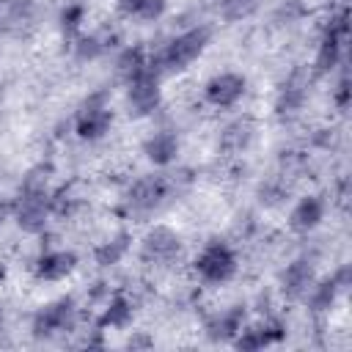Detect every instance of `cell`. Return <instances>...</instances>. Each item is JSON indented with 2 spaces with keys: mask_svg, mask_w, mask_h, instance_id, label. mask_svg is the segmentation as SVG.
I'll use <instances>...</instances> for the list:
<instances>
[{
  "mask_svg": "<svg viewBox=\"0 0 352 352\" xmlns=\"http://www.w3.org/2000/svg\"><path fill=\"white\" fill-rule=\"evenodd\" d=\"M209 44V28H190L184 33H179L173 41L165 44V50L157 55V60L151 63L154 72L165 69V72H179L187 69Z\"/></svg>",
  "mask_w": 352,
  "mask_h": 352,
  "instance_id": "6da1fadb",
  "label": "cell"
},
{
  "mask_svg": "<svg viewBox=\"0 0 352 352\" xmlns=\"http://www.w3.org/2000/svg\"><path fill=\"white\" fill-rule=\"evenodd\" d=\"M195 267L209 283H223L236 272V256L231 253L228 245L212 242L201 250V256L195 258Z\"/></svg>",
  "mask_w": 352,
  "mask_h": 352,
  "instance_id": "7a4b0ae2",
  "label": "cell"
},
{
  "mask_svg": "<svg viewBox=\"0 0 352 352\" xmlns=\"http://www.w3.org/2000/svg\"><path fill=\"white\" fill-rule=\"evenodd\" d=\"M110 121L113 116L104 104V94H94L77 113V135L85 140H96L110 129Z\"/></svg>",
  "mask_w": 352,
  "mask_h": 352,
  "instance_id": "3957f363",
  "label": "cell"
},
{
  "mask_svg": "<svg viewBox=\"0 0 352 352\" xmlns=\"http://www.w3.org/2000/svg\"><path fill=\"white\" fill-rule=\"evenodd\" d=\"M50 217V198L47 192H22L16 204V223L28 234H41Z\"/></svg>",
  "mask_w": 352,
  "mask_h": 352,
  "instance_id": "277c9868",
  "label": "cell"
},
{
  "mask_svg": "<svg viewBox=\"0 0 352 352\" xmlns=\"http://www.w3.org/2000/svg\"><path fill=\"white\" fill-rule=\"evenodd\" d=\"M129 104L140 116L151 113L160 104V77H157V72L151 66L129 80Z\"/></svg>",
  "mask_w": 352,
  "mask_h": 352,
  "instance_id": "5b68a950",
  "label": "cell"
},
{
  "mask_svg": "<svg viewBox=\"0 0 352 352\" xmlns=\"http://www.w3.org/2000/svg\"><path fill=\"white\" fill-rule=\"evenodd\" d=\"M72 319H74V305L72 300H58V302H50L44 305L36 319H33V330L36 336H55L60 330H69L72 327Z\"/></svg>",
  "mask_w": 352,
  "mask_h": 352,
  "instance_id": "8992f818",
  "label": "cell"
},
{
  "mask_svg": "<svg viewBox=\"0 0 352 352\" xmlns=\"http://www.w3.org/2000/svg\"><path fill=\"white\" fill-rule=\"evenodd\" d=\"M206 99L214 104V107H231L234 102H239V96L245 94V77L242 74H234V72H223V74H214L206 88H204Z\"/></svg>",
  "mask_w": 352,
  "mask_h": 352,
  "instance_id": "52a82bcc",
  "label": "cell"
},
{
  "mask_svg": "<svg viewBox=\"0 0 352 352\" xmlns=\"http://www.w3.org/2000/svg\"><path fill=\"white\" fill-rule=\"evenodd\" d=\"M176 250H179V236H176V231H170L165 226L151 228L140 242V256L146 261H168V258H173Z\"/></svg>",
  "mask_w": 352,
  "mask_h": 352,
  "instance_id": "ba28073f",
  "label": "cell"
},
{
  "mask_svg": "<svg viewBox=\"0 0 352 352\" xmlns=\"http://www.w3.org/2000/svg\"><path fill=\"white\" fill-rule=\"evenodd\" d=\"M168 190H170V182H168L165 176H143V179H138V182L132 184V190H129V204H132L135 209H140V212L154 209V206L168 195Z\"/></svg>",
  "mask_w": 352,
  "mask_h": 352,
  "instance_id": "9c48e42d",
  "label": "cell"
},
{
  "mask_svg": "<svg viewBox=\"0 0 352 352\" xmlns=\"http://www.w3.org/2000/svg\"><path fill=\"white\" fill-rule=\"evenodd\" d=\"M77 264V256L69 250H50L36 261V275L44 280H60L66 278Z\"/></svg>",
  "mask_w": 352,
  "mask_h": 352,
  "instance_id": "30bf717a",
  "label": "cell"
},
{
  "mask_svg": "<svg viewBox=\"0 0 352 352\" xmlns=\"http://www.w3.org/2000/svg\"><path fill=\"white\" fill-rule=\"evenodd\" d=\"M311 286H314V267H311V261L300 258V261L286 267V272H283V292L289 297H302V294H308Z\"/></svg>",
  "mask_w": 352,
  "mask_h": 352,
  "instance_id": "8fae6325",
  "label": "cell"
},
{
  "mask_svg": "<svg viewBox=\"0 0 352 352\" xmlns=\"http://www.w3.org/2000/svg\"><path fill=\"white\" fill-rule=\"evenodd\" d=\"M322 214H324L322 198L308 195V198H302V201L294 206V212H292V228H297V231H311V228L319 226Z\"/></svg>",
  "mask_w": 352,
  "mask_h": 352,
  "instance_id": "7c38bea8",
  "label": "cell"
},
{
  "mask_svg": "<svg viewBox=\"0 0 352 352\" xmlns=\"http://www.w3.org/2000/svg\"><path fill=\"white\" fill-rule=\"evenodd\" d=\"M143 151L154 165H168L179 151V140L170 132H157L143 143Z\"/></svg>",
  "mask_w": 352,
  "mask_h": 352,
  "instance_id": "4fadbf2b",
  "label": "cell"
},
{
  "mask_svg": "<svg viewBox=\"0 0 352 352\" xmlns=\"http://www.w3.org/2000/svg\"><path fill=\"white\" fill-rule=\"evenodd\" d=\"M239 324H242V308H234V311H226L220 314L217 319L209 322V336L214 341H228L239 333Z\"/></svg>",
  "mask_w": 352,
  "mask_h": 352,
  "instance_id": "5bb4252c",
  "label": "cell"
},
{
  "mask_svg": "<svg viewBox=\"0 0 352 352\" xmlns=\"http://www.w3.org/2000/svg\"><path fill=\"white\" fill-rule=\"evenodd\" d=\"M346 38H349V36H341V33H330V30L324 33V41H322L319 55H316V66H319L322 72H324V69H333V66L338 63Z\"/></svg>",
  "mask_w": 352,
  "mask_h": 352,
  "instance_id": "9a60e30c",
  "label": "cell"
},
{
  "mask_svg": "<svg viewBox=\"0 0 352 352\" xmlns=\"http://www.w3.org/2000/svg\"><path fill=\"white\" fill-rule=\"evenodd\" d=\"M302 102H305V80H302V74H294L280 91L278 113H294V110H300Z\"/></svg>",
  "mask_w": 352,
  "mask_h": 352,
  "instance_id": "2e32d148",
  "label": "cell"
},
{
  "mask_svg": "<svg viewBox=\"0 0 352 352\" xmlns=\"http://www.w3.org/2000/svg\"><path fill=\"white\" fill-rule=\"evenodd\" d=\"M129 316H132V302H129L124 294H116V297L110 300V305L104 308L99 324H102V327H124V324L129 322Z\"/></svg>",
  "mask_w": 352,
  "mask_h": 352,
  "instance_id": "e0dca14e",
  "label": "cell"
},
{
  "mask_svg": "<svg viewBox=\"0 0 352 352\" xmlns=\"http://www.w3.org/2000/svg\"><path fill=\"white\" fill-rule=\"evenodd\" d=\"M151 63L146 60V55H143V50L140 47H129V50H124L121 52V58H118V74L129 82L132 77H138L140 72H146Z\"/></svg>",
  "mask_w": 352,
  "mask_h": 352,
  "instance_id": "ac0fdd59",
  "label": "cell"
},
{
  "mask_svg": "<svg viewBox=\"0 0 352 352\" xmlns=\"http://www.w3.org/2000/svg\"><path fill=\"white\" fill-rule=\"evenodd\" d=\"M250 135H253V124H250V121H234V124L223 132L220 143H223V148H228V151H242V148L250 143Z\"/></svg>",
  "mask_w": 352,
  "mask_h": 352,
  "instance_id": "d6986e66",
  "label": "cell"
},
{
  "mask_svg": "<svg viewBox=\"0 0 352 352\" xmlns=\"http://www.w3.org/2000/svg\"><path fill=\"white\" fill-rule=\"evenodd\" d=\"M336 292H338V286L333 283V278H327V280H322V283L311 286V305H314L316 311L330 308V305H333V300H336Z\"/></svg>",
  "mask_w": 352,
  "mask_h": 352,
  "instance_id": "ffe728a7",
  "label": "cell"
},
{
  "mask_svg": "<svg viewBox=\"0 0 352 352\" xmlns=\"http://www.w3.org/2000/svg\"><path fill=\"white\" fill-rule=\"evenodd\" d=\"M256 3L258 0H220L217 3V8H220V14L226 16V19H245L253 8H256Z\"/></svg>",
  "mask_w": 352,
  "mask_h": 352,
  "instance_id": "44dd1931",
  "label": "cell"
},
{
  "mask_svg": "<svg viewBox=\"0 0 352 352\" xmlns=\"http://www.w3.org/2000/svg\"><path fill=\"white\" fill-rule=\"evenodd\" d=\"M124 250H126L124 239H116V242H104V245L96 250V261H99L102 267H110V264H116V261L124 256Z\"/></svg>",
  "mask_w": 352,
  "mask_h": 352,
  "instance_id": "7402d4cb",
  "label": "cell"
},
{
  "mask_svg": "<svg viewBox=\"0 0 352 352\" xmlns=\"http://www.w3.org/2000/svg\"><path fill=\"white\" fill-rule=\"evenodd\" d=\"M82 16H85V8H82L80 3H72V6H66V8H63V14H60L63 30H66V33H74V30H80V25H82Z\"/></svg>",
  "mask_w": 352,
  "mask_h": 352,
  "instance_id": "603a6c76",
  "label": "cell"
},
{
  "mask_svg": "<svg viewBox=\"0 0 352 352\" xmlns=\"http://www.w3.org/2000/svg\"><path fill=\"white\" fill-rule=\"evenodd\" d=\"M102 50H104V44H102V38H99V36L80 38V44H77V55H80L82 60H91V58L102 55Z\"/></svg>",
  "mask_w": 352,
  "mask_h": 352,
  "instance_id": "cb8c5ba5",
  "label": "cell"
},
{
  "mask_svg": "<svg viewBox=\"0 0 352 352\" xmlns=\"http://www.w3.org/2000/svg\"><path fill=\"white\" fill-rule=\"evenodd\" d=\"M234 344H236V349H245V352L267 346V344H264V338H261V333H258V327H256V330H245Z\"/></svg>",
  "mask_w": 352,
  "mask_h": 352,
  "instance_id": "d4e9b609",
  "label": "cell"
},
{
  "mask_svg": "<svg viewBox=\"0 0 352 352\" xmlns=\"http://www.w3.org/2000/svg\"><path fill=\"white\" fill-rule=\"evenodd\" d=\"M165 14V0H143V6H140V19H146V22H151V19H160Z\"/></svg>",
  "mask_w": 352,
  "mask_h": 352,
  "instance_id": "484cf974",
  "label": "cell"
},
{
  "mask_svg": "<svg viewBox=\"0 0 352 352\" xmlns=\"http://www.w3.org/2000/svg\"><path fill=\"white\" fill-rule=\"evenodd\" d=\"M336 102H338V107H346V104H349V82H346V77L338 82V91H336Z\"/></svg>",
  "mask_w": 352,
  "mask_h": 352,
  "instance_id": "4316f807",
  "label": "cell"
},
{
  "mask_svg": "<svg viewBox=\"0 0 352 352\" xmlns=\"http://www.w3.org/2000/svg\"><path fill=\"white\" fill-rule=\"evenodd\" d=\"M140 6H143V0H118V8L124 14H129V16H138L140 14Z\"/></svg>",
  "mask_w": 352,
  "mask_h": 352,
  "instance_id": "83f0119b",
  "label": "cell"
},
{
  "mask_svg": "<svg viewBox=\"0 0 352 352\" xmlns=\"http://www.w3.org/2000/svg\"><path fill=\"white\" fill-rule=\"evenodd\" d=\"M8 212H11V206H8V204H3V201H0V223H3V220H6V217H8Z\"/></svg>",
  "mask_w": 352,
  "mask_h": 352,
  "instance_id": "f1b7e54d",
  "label": "cell"
},
{
  "mask_svg": "<svg viewBox=\"0 0 352 352\" xmlns=\"http://www.w3.org/2000/svg\"><path fill=\"white\" fill-rule=\"evenodd\" d=\"M3 278H6V267L0 264V280H3Z\"/></svg>",
  "mask_w": 352,
  "mask_h": 352,
  "instance_id": "f546056e",
  "label": "cell"
}]
</instances>
